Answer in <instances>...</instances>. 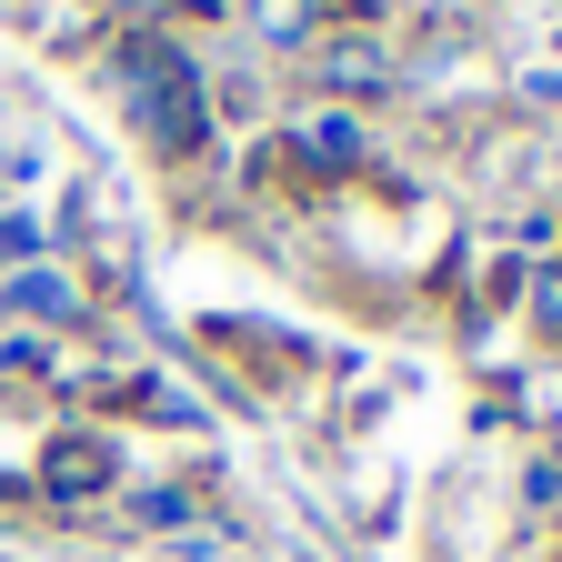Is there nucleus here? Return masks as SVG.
<instances>
[{
  "mask_svg": "<svg viewBox=\"0 0 562 562\" xmlns=\"http://www.w3.org/2000/svg\"><path fill=\"white\" fill-rule=\"evenodd\" d=\"M11 302H21V312H70V281H50V271H21V281H11Z\"/></svg>",
  "mask_w": 562,
  "mask_h": 562,
  "instance_id": "20e7f679",
  "label": "nucleus"
},
{
  "mask_svg": "<svg viewBox=\"0 0 562 562\" xmlns=\"http://www.w3.org/2000/svg\"><path fill=\"white\" fill-rule=\"evenodd\" d=\"M50 482H60V492H91V482H111V442H70V452L50 462Z\"/></svg>",
  "mask_w": 562,
  "mask_h": 562,
  "instance_id": "7ed1b4c3",
  "label": "nucleus"
},
{
  "mask_svg": "<svg viewBox=\"0 0 562 562\" xmlns=\"http://www.w3.org/2000/svg\"><path fill=\"white\" fill-rule=\"evenodd\" d=\"M121 91H131V131L151 140V151H191L201 140V81H191L181 50H131Z\"/></svg>",
  "mask_w": 562,
  "mask_h": 562,
  "instance_id": "f257e3e1",
  "label": "nucleus"
},
{
  "mask_svg": "<svg viewBox=\"0 0 562 562\" xmlns=\"http://www.w3.org/2000/svg\"><path fill=\"white\" fill-rule=\"evenodd\" d=\"M532 322H542V331H562V261L532 281Z\"/></svg>",
  "mask_w": 562,
  "mask_h": 562,
  "instance_id": "423d86ee",
  "label": "nucleus"
},
{
  "mask_svg": "<svg viewBox=\"0 0 562 562\" xmlns=\"http://www.w3.org/2000/svg\"><path fill=\"white\" fill-rule=\"evenodd\" d=\"M322 70H331V81H351V91H362V81H382V50H322Z\"/></svg>",
  "mask_w": 562,
  "mask_h": 562,
  "instance_id": "39448f33",
  "label": "nucleus"
},
{
  "mask_svg": "<svg viewBox=\"0 0 562 562\" xmlns=\"http://www.w3.org/2000/svg\"><path fill=\"white\" fill-rule=\"evenodd\" d=\"M251 31H261L271 50H292V41L322 31V0H251Z\"/></svg>",
  "mask_w": 562,
  "mask_h": 562,
  "instance_id": "f03ea898",
  "label": "nucleus"
}]
</instances>
